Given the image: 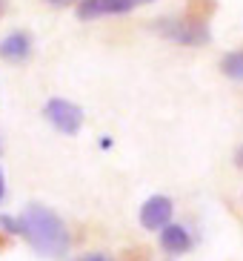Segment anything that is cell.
I'll list each match as a JSON object with an SVG mask.
<instances>
[{
    "label": "cell",
    "instance_id": "3957f363",
    "mask_svg": "<svg viewBox=\"0 0 243 261\" xmlns=\"http://www.w3.org/2000/svg\"><path fill=\"white\" fill-rule=\"evenodd\" d=\"M43 115L54 129L66 132V135H75V132L83 126V109L77 107V103H72V100H66V98H52L43 107Z\"/></svg>",
    "mask_w": 243,
    "mask_h": 261
},
{
    "label": "cell",
    "instance_id": "6da1fadb",
    "mask_svg": "<svg viewBox=\"0 0 243 261\" xmlns=\"http://www.w3.org/2000/svg\"><path fill=\"white\" fill-rule=\"evenodd\" d=\"M17 227H20V236L29 241V247L38 255H46V258L66 255L69 230L54 210L43 207V204H29L23 210V215H17Z\"/></svg>",
    "mask_w": 243,
    "mask_h": 261
},
{
    "label": "cell",
    "instance_id": "ba28073f",
    "mask_svg": "<svg viewBox=\"0 0 243 261\" xmlns=\"http://www.w3.org/2000/svg\"><path fill=\"white\" fill-rule=\"evenodd\" d=\"M221 69H223V75L232 77V81H243V49H240V52L223 55Z\"/></svg>",
    "mask_w": 243,
    "mask_h": 261
},
{
    "label": "cell",
    "instance_id": "30bf717a",
    "mask_svg": "<svg viewBox=\"0 0 243 261\" xmlns=\"http://www.w3.org/2000/svg\"><path fill=\"white\" fill-rule=\"evenodd\" d=\"M6 195V178H3V169H0V198Z\"/></svg>",
    "mask_w": 243,
    "mask_h": 261
},
{
    "label": "cell",
    "instance_id": "5b68a950",
    "mask_svg": "<svg viewBox=\"0 0 243 261\" xmlns=\"http://www.w3.org/2000/svg\"><path fill=\"white\" fill-rule=\"evenodd\" d=\"M135 6H137L135 0H80L77 17L92 20V17H103V15H123V12H132Z\"/></svg>",
    "mask_w": 243,
    "mask_h": 261
},
{
    "label": "cell",
    "instance_id": "277c9868",
    "mask_svg": "<svg viewBox=\"0 0 243 261\" xmlns=\"http://www.w3.org/2000/svg\"><path fill=\"white\" fill-rule=\"evenodd\" d=\"M172 213H175V204L172 198L166 195H152V198H146V204L140 207V224H143V230H163L166 224H172Z\"/></svg>",
    "mask_w": 243,
    "mask_h": 261
},
{
    "label": "cell",
    "instance_id": "7c38bea8",
    "mask_svg": "<svg viewBox=\"0 0 243 261\" xmlns=\"http://www.w3.org/2000/svg\"><path fill=\"white\" fill-rule=\"evenodd\" d=\"M86 261H109V258H103V255H89Z\"/></svg>",
    "mask_w": 243,
    "mask_h": 261
},
{
    "label": "cell",
    "instance_id": "8fae6325",
    "mask_svg": "<svg viewBox=\"0 0 243 261\" xmlns=\"http://www.w3.org/2000/svg\"><path fill=\"white\" fill-rule=\"evenodd\" d=\"M46 3H52V6H66V3H75V0H46Z\"/></svg>",
    "mask_w": 243,
    "mask_h": 261
},
{
    "label": "cell",
    "instance_id": "5bb4252c",
    "mask_svg": "<svg viewBox=\"0 0 243 261\" xmlns=\"http://www.w3.org/2000/svg\"><path fill=\"white\" fill-rule=\"evenodd\" d=\"M135 3H152V0H135Z\"/></svg>",
    "mask_w": 243,
    "mask_h": 261
},
{
    "label": "cell",
    "instance_id": "9c48e42d",
    "mask_svg": "<svg viewBox=\"0 0 243 261\" xmlns=\"http://www.w3.org/2000/svg\"><path fill=\"white\" fill-rule=\"evenodd\" d=\"M0 227L6 232H12V236H17L20 232V227H17V218H12V215H0Z\"/></svg>",
    "mask_w": 243,
    "mask_h": 261
},
{
    "label": "cell",
    "instance_id": "7a4b0ae2",
    "mask_svg": "<svg viewBox=\"0 0 243 261\" xmlns=\"http://www.w3.org/2000/svg\"><path fill=\"white\" fill-rule=\"evenodd\" d=\"M155 29L163 38L183 43V46H203L212 38L209 23L203 17H160V20H155Z\"/></svg>",
    "mask_w": 243,
    "mask_h": 261
},
{
    "label": "cell",
    "instance_id": "8992f818",
    "mask_svg": "<svg viewBox=\"0 0 243 261\" xmlns=\"http://www.w3.org/2000/svg\"><path fill=\"white\" fill-rule=\"evenodd\" d=\"M160 247H163L169 255L189 253V247H192L189 230H186V227H180V224H166V227L160 230Z\"/></svg>",
    "mask_w": 243,
    "mask_h": 261
},
{
    "label": "cell",
    "instance_id": "52a82bcc",
    "mask_svg": "<svg viewBox=\"0 0 243 261\" xmlns=\"http://www.w3.org/2000/svg\"><path fill=\"white\" fill-rule=\"evenodd\" d=\"M32 55V40L26 32H12L0 40V58L6 61H26Z\"/></svg>",
    "mask_w": 243,
    "mask_h": 261
},
{
    "label": "cell",
    "instance_id": "4fadbf2b",
    "mask_svg": "<svg viewBox=\"0 0 243 261\" xmlns=\"http://www.w3.org/2000/svg\"><path fill=\"white\" fill-rule=\"evenodd\" d=\"M3 9H6V0H0V15H3Z\"/></svg>",
    "mask_w": 243,
    "mask_h": 261
}]
</instances>
